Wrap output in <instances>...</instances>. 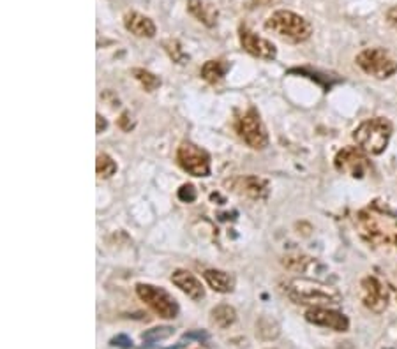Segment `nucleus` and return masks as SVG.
I'll list each match as a JSON object with an SVG mask.
<instances>
[{
  "instance_id": "f3484780",
  "label": "nucleus",
  "mask_w": 397,
  "mask_h": 349,
  "mask_svg": "<svg viewBox=\"0 0 397 349\" xmlns=\"http://www.w3.org/2000/svg\"><path fill=\"white\" fill-rule=\"evenodd\" d=\"M230 69V64L226 60H207L202 67V78L210 85H216L221 83V81L225 80L226 73Z\"/></svg>"
},
{
  "instance_id": "aec40b11",
  "label": "nucleus",
  "mask_w": 397,
  "mask_h": 349,
  "mask_svg": "<svg viewBox=\"0 0 397 349\" xmlns=\"http://www.w3.org/2000/svg\"><path fill=\"white\" fill-rule=\"evenodd\" d=\"M256 335L263 341H272L279 335V325L272 320V318H261L256 323Z\"/></svg>"
},
{
  "instance_id": "20e7f679",
  "label": "nucleus",
  "mask_w": 397,
  "mask_h": 349,
  "mask_svg": "<svg viewBox=\"0 0 397 349\" xmlns=\"http://www.w3.org/2000/svg\"><path fill=\"white\" fill-rule=\"evenodd\" d=\"M357 66L376 80H386L397 73V57L385 48H368L355 59Z\"/></svg>"
},
{
  "instance_id": "412c9836",
  "label": "nucleus",
  "mask_w": 397,
  "mask_h": 349,
  "mask_svg": "<svg viewBox=\"0 0 397 349\" xmlns=\"http://www.w3.org/2000/svg\"><path fill=\"white\" fill-rule=\"evenodd\" d=\"M96 171L99 178H110L117 173V162L108 154H99L96 161Z\"/></svg>"
},
{
  "instance_id": "ddd939ff",
  "label": "nucleus",
  "mask_w": 397,
  "mask_h": 349,
  "mask_svg": "<svg viewBox=\"0 0 397 349\" xmlns=\"http://www.w3.org/2000/svg\"><path fill=\"white\" fill-rule=\"evenodd\" d=\"M169 279H172V283L175 284V286L182 291V293L188 294L191 300L200 301L205 298V287H203L202 283H200V280L196 279L191 272H188V270H182V269L175 270Z\"/></svg>"
},
{
  "instance_id": "dca6fc26",
  "label": "nucleus",
  "mask_w": 397,
  "mask_h": 349,
  "mask_svg": "<svg viewBox=\"0 0 397 349\" xmlns=\"http://www.w3.org/2000/svg\"><path fill=\"white\" fill-rule=\"evenodd\" d=\"M188 11L189 15L195 16L200 23H203L209 29L216 27L217 18H219L216 6L209 4L205 0H188Z\"/></svg>"
},
{
  "instance_id": "b1692460",
  "label": "nucleus",
  "mask_w": 397,
  "mask_h": 349,
  "mask_svg": "<svg viewBox=\"0 0 397 349\" xmlns=\"http://www.w3.org/2000/svg\"><path fill=\"white\" fill-rule=\"evenodd\" d=\"M179 199L184 203H193L196 199V189L191 184H186L179 189Z\"/></svg>"
},
{
  "instance_id": "f8f14e48",
  "label": "nucleus",
  "mask_w": 397,
  "mask_h": 349,
  "mask_svg": "<svg viewBox=\"0 0 397 349\" xmlns=\"http://www.w3.org/2000/svg\"><path fill=\"white\" fill-rule=\"evenodd\" d=\"M228 185L237 194L246 196V198L251 199H265L269 196V182L265 178L254 177V175L233 178V180L228 182Z\"/></svg>"
},
{
  "instance_id": "423d86ee",
  "label": "nucleus",
  "mask_w": 397,
  "mask_h": 349,
  "mask_svg": "<svg viewBox=\"0 0 397 349\" xmlns=\"http://www.w3.org/2000/svg\"><path fill=\"white\" fill-rule=\"evenodd\" d=\"M235 129L240 140H242L247 147L254 148V150H263V148L269 145L267 127H265L258 110H254V108H249L246 113L240 115L235 124Z\"/></svg>"
},
{
  "instance_id": "7ed1b4c3",
  "label": "nucleus",
  "mask_w": 397,
  "mask_h": 349,
  "mask_svg": "<svg viewBox=\"0 0 397 349\" xmlns=\"http://www.w3.org/2000/svg\"><path fill=\"white\" fill-rule=\"evenodd\" d=\"M392 124L383 117H375L364 120L353 131V140L357 141L358 147L369 155H379L389 147L390 136H392Z\"/></svg>"
},
{
  "instance_id": "0eeeda50",
  "label": "nucleus",
  "mask_w": 397,
  "mask_h": 349,
  "mask_svg": "<svg viewBox=\"0 0 397 349\" xmlns=\"http://www.w3.org/2000/svg\"><path fill=\"white\" fill-rule=\"evenodd\" d=\"M368 152L361 147H344L337 152L334 159V166L339 173H344L353 178H364L372 169Z\"/></svg>"
},
{
  "instance_id": "f257e3e1",
  "label": "nucleus",
  "mask_w": 397,
  "mask_h": 349,
  "mask_svg": "<svg viewBox=\"0 0 397 349\" xmlns=\"http://www.w3.org/2000/svg\"><path fill=\"white\" fill-rule=\"evenodd\" d=\"M283 293L297 305H311V307H330L342 301V294L334 286L313 279H290L281 284Z\"/></svg>"
},
{
  "instance_id": "1a4fd4ad",
  "label": "nucleus",
  "mask_w": 397,
  "mask_h": 349,
  "mask_svg": "<svg viewBox=\"0 0 397 349\" xmlns=\"http://www.w3.org/2000/svg\"><path fill=\"white\" fill-rule=\"evenodd\" d=\"M239 41H240V46H242L244 52L253 55L254 59L274 60L277 57L276 45L270 43L269 39L258 36V34L253 32V30H251L247 25L239 27Z\"/></svg>"
},
{
  "instance_id": "4be33fe9",
  "label": "nucleus",
  "mask_w": 397,
  "mask_h": 349,
  "mask_svg": "<svg viewBox=\"0 0 397 349\" xmlns=\"http://www.w3.org/2000/svg\"><path fill=\"white\" fill-rule=\"evenodd\" d=\"M162 46H165V50H166V53L169 55V59L173 60V62H176V64H186L189 60V57H188V53L182 50V45L179 43L176 39H168V41H165L162 43Z\"/></svg>"
},
{
  "instance_id": "2eb2a0df",
  "label": "nucleus",
  "mask_w": 397,
  "mask_h": 349,
  "mask_svg": "<svg viewBox=\"0 0 397 349\" xmlns=\"http://www.w3.org/2000/svg\"><path fill=\"white\" fill-rule=\"evenodd\" d=\"M203 279L207 280L210 290H214L216 293L228 294L233 293V290H235V277L228 272H223V270H217V269L205 270V272H203Z\"/></svg>"
},
{
  "instance_id": "a211bd4d",
  "label": "nucleus",
  "mask_w": 397,
  "mask_h": 349,
  "mask_svg": "<svg viewBox=\"0 0 397 349\" xmlns=\"http://www.w3.org/2000/svg\"><path fill=\"white\" fill-rule=\"evenodd\" d=\"M210 321L221 330H226L237 321V311L233 309L232 305L219 304L210 311Z\"/></svg>"
},
{
  "instance_id": "39448f33",
  "label": "nucleus",
  "mask_w": 397,
  "mask_h": 349,
  "mask_svg": "<svg viewBox=\"0 0 397 349\" xmlns=\"http://www.w3.org/2000/svg\"><path fill=\"white\" fill-rule=\"evenodd\" d=\"M137 294L140 297L141 301H145L162 320H175L179 316V313H181L179 301L168 291L154 286V284H137Z\"/></svg>"
},
{
  "instance_id": "f03ea898",
  "label": "nucleus",
  "mask_w": 397,
  "mask_h": 349,
  "mask_svg": "<svg viewBox=\"0 0 397 349\" xmlns=\"http://www.w3.org/2000/svg\"><path fill=\"white\" fill-rule=\"evenodd\" d=\"M265 29L279 36L281 39L288 41V43H295V45L307 41L313 34V27L304 16L293 11H286V9L272 13L269 18L265 20Z\"/></svg>"
},
{
  "instance_id": "6e6552de",
  "label": "nucleus",
  "mask_w": 397,
  "mask_h": 349,
  "mask_svg": "<svg viewBox=\"0 0 397 349\" xmlns=\"http://www.w3.org/2000/svg\"><path fill=\"white\" fill-rule=\"evenodd\" d=\"M176 161L184 171L193 177H209L210 175V157L203 148L191 141H182L176 150Z\"/></svg>"
},
{
  "instance_id": "bb28decb",
  "label": "nucleus",
  "mask_w": 397,
  "mask_h": 349,
  "mask_svg": "<svg viewBox=\"0 0 397 349\" xmlns=\"http://www.w3.org/2000/svg\"><path fill=\"white\" fill-rule=\"evenodd\" d=\"M277 2V0H251V6L253 8H265V6H270Z\"/></svg>"
},
{
  "instance_id": "6ab92c4d",
  "label": "nucleus",
  "mask_w": 397,
  "mask_h": 349,
  "mask_svg": "<svg viewBox=\"0 0 397 349\" xmlns=\"http://www.w3.org/2000/svg\"><path fill=\"white\" fill-rule=\"evenodd\" d=\"M131 73L132 76L137 78V81H140V85L147 92H154V90H158L159 87H161V78L152 74L151 71L141 69V67H134Z\"/></svg>"
},
{
  "instance_id": "a878e982",
  "label": "nucleus",
  "mask_w": 397,
  "mask_h": 349,
  "mask_svg": "<svg viewBox=\"0 0 397 349\" xmlns=\"http://www.w3.org/2000/svg\"><path fill=\"white\" fill-rule=\"evenodd\" d=\"M111 342H113V346H120V348H129V346L132 344L131 339H127L125 335H118V337H115Z\"/></svg>"
},
{
  "instance_id": "4468645a",
  "label": "nucleus",
  "mask_w": 397,
  "mask_h": 349,
  "mask_svg": "<svg viewBox=\"0 0 397 349\" xmlns=\"http://www.w3.org/2000/svg\"><path fill=\"white\" fill-rule=\"evenodd\" d=\"M124 27L127 32H131L132 36L137 37H147V39H152V37L158 34V27H155V23L152 22L148 16L140 15V13L137 11L125 13Z\"/></svg>"
},
{
  "instance_id": "9d476101",
  "label": "nucleus",
  "mask_w": 397,
  "mask_h": 349,
  "mask_svg": "<svg viewBox=\"0 0 397 349\" xmlns=\"http://www.w3.org/2000/svg\"><path fill=\"white\" fill-rule=\"evenodd\" d=\"M305 321L316 327L330 328L334 332H348L349 330V320L342 313L328 307H311L305 313Z\"/></svg>"
},
{
  "instance_id": "9b49d317",
  "label": "nucleus",
  "mask_w": 397,
  "mask_h": 349,
  "mask_svg": "<svg viewBox=\"0 0 397 349\" xmlns=\"http://www.w3.org/2000/svg\"><path fill=\"white\" fill-rule=\"evenodd\" d=\"M362 301L371 313L382 314L389 307V291L376 277H365L362 280Z\"/></svg>"
},
{
  "instance_id": "5701e85b",
  "label": "nucleus",
  "mask_w": 397,
  "mask_h": 349,
  "mask_svg": "<svg viewBox=\"0 0 397 349\" xmlns=\"http://www.w3.org/2000/svg\"><path fill=\"white\" fill-rule=\"evenodd\" d=\"M173 334H175V330H173L172 327H155L145 332V334L141 335V339H144V342H158L172 337Z\"/></svg>"
},
{
  "instance_id": "cd10ccee",
  "label": "nucleus",
  "mask_w": 397,
  "mask_h": 349,
  "mask_svg": "<svg viewBox=\"0 0 397 349\" xmlns=\"http://www.w3.org/2000/svg\"><path fill=\"white\" fill-rule=\"evenodd\" d=\"M96 118H97V129H96V131H97V133H103L104 129L108 127V122L104 120V117H101L99 113H97Z\"/></svg>"
},
{
  "instance_id": "393cba45",
  "label": "nucleus",
  "mask_w": 397,
  "mask_h": 349,
  "mask_svg": "<svg viewBox=\"0 0 397 349\" xmlns=\"http://www.w3.org/2000/svg\"><path fill=\"white\" fill-rule=\"evenodd\" d=\"M386 22H389L393 29H397V6H393V8H390L389 11H386Z\"/></svg>"
}]
</instances>
